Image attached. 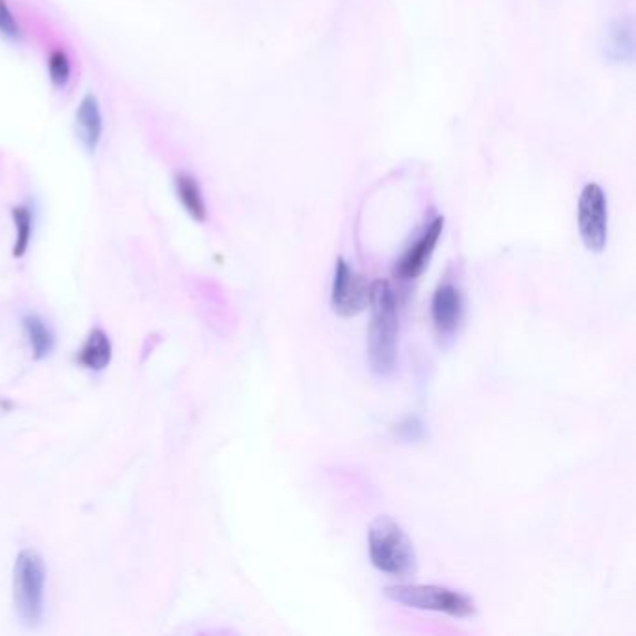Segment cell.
<instances>
[{"instance_id":"6da1fadb","label":"cell","mask_w":636,"mask_h":636,"mask_svg":"<svg viewBox=\"0 0 636 636\" xmlns=\"http://www.w3.org/2000/svg\"><path fill=\"white\" fill-rule=\"evenodd\" d=\"M372 323L369 333V359L374 374L386 377L394 374L397 362L396 297L391 284L375 281L370 295Z\"/></svg>"},{"instance_id":"7a4b0ae2","label":"cell","mask_w":636,"mask_h":636,"mask_svg":"<svg viewBox=\"0 0 636 636\" xmlns=\"http://www.w3.org/2000/svg\"><path fill=\"white\" fill-rule=\"evenodd\" d=\"M370 558L381 573L391 577L411 578L418 569L415 545L402 526L388 515H381L369 532Z\"/></svg>"},{"instance_id":"3957f363","label":"cell","mask_w":636,"mask_h":636,"mask_svg":"<svg viewBox=\"0 0 636 636\" xmlns=\"http://www.w3.org/2000/svg\"><path fill=\"white\" fill-rule=\"evenodd\" d=\"M46 562L34 549L21 551L13 569V599L27 627H38L46 613Z\"/></svg>"},{"instance_id":"277c9868","label":"cell","mask_w":636,"mask_h":636,"mask_svg":"<svg viewBox=\"0 0 636 636\" xmlns=\"http://www.w3.org/2000/svg\"><path fill=\"white\" fill-rule=\"evenodd\" d=\"M388 599L402 603L405 607L433 613L448 614L452 618H473L476 616V603L457 589L433 586V584H396L383 589Z\"/></svg>"},{"instance_id":"5b68a950","label":"cell","mask_w":636,"mask_h":636,"mask_svg":"<svg viewBox=\"0 0 636 636\" xmlns=\"http://www.w3.org/2000/svg\"><path fill=\"white\" fill-rule=\"evenodd\" d=\"M578 232L589 252H603L608 238V204L605 191L588 183L578 199Z\"/></svg>"},{"instance_id":"8992f818","label":"cell","mask_w":636,"mask_h":636,"mask_svg":"<svg viewBox=\"0 0 636 636\" xmlns=\"http://www.w3.org/2000/svg\"><path fill=\"white\" fill-rule=\"evenodd\" d=\"M372 286L361 275H356L355 269L344 258L336 262L334 271L333 292H331V306L334 314L342 317H353L361 314L370 306Z\"/></svg>"},{"instance_id":"52a82bcc","label":"cell","mask_w":636,"mask_h":636,"mask_svg":"<svg viewBox=\"0 0 636 636\" xmlns=\"http://www.w3.org/2000/svg\"><path fill=\"white\" fill-rule=\"evenodd\" d=\"M444 219L437 216L435 221L427 226L426 232L421 235V240L416 241L415 245L411 246L402 260L397 262L396 275L402 276L405 281H413L426 271L432 260L433 251L437 246L441 234H443Z\"/></svg>"},{"instance_id":"ba28073f","label":"cell","mask_w":636,"mask_h":636,"mask_svg":"<svg viewBox=\"0 0 636 636\" xmlns=\"http://www.w3.org/2000/svg\"><path fill=\"white\" fill-rule=\"evenodd\" d=\"M432 317L438 336L446 339L456 333L463 317V295L452 282H443L435 290L432 301Z\"/></svg>"},{"instance_id":"9c48e42d","label":"cell","mask_w":636,"mask_h":636,"mask_svg":"<svg viewBox=\"0 0 636 636\" xmlns=\"http://www.w3.org/2000/svg\"><path fill=\"white\" fill-rule=\"evenodd\" d=\"M103 129H105V123H103L100 100L98 95L88 92L75 111L77 139L88 153L98 152L103 141Z\"/></svg>"},{"instance_id":"30bf717a","label":"cell","mask_w":636,"mask_h":636,"mask_svg":"<svg viewBox=\"0 0 636 636\" xmlns=\"http://www.w3.org/2000/svg\"><path fill=\"white\" fill-rule=\"evenodd\" d=\"M603 54L614 64H630L635 57V27L629 16L614 19L603 36Z\"/></svg>"},{"instance_id":"8fae6325","label":"cell","mask_w":636,"mask_h":636,"mask_svg":"<svg viewBox=\"0 0 636 636\" xmlns=\"http://www.w3.org/2000/svg\"><path fill=\"white\" fill-rule=\"evenodd\" d=\"M175 196L183 205V210L193 216L196 222L208 221V205H205L204 193L200 188V181L191 172L180 170L174 175Z\"/></svg>"},{"instance_id":"7c38bea8","label":"cell","mask_w":636,"mask_h":636,"mask_svg":"<svg viewBox=\"0 0 636 636\" xmlns=\"http://www.w3.org/2000/svg\"><path fill=\"white\" fill-rule=\"evenodd\" d=\"M112 344L103 329H94L79 351V364L90 372H101L111 364Z\"/></svg>"},{"instance_id":"4fadbf2b","label":"cell","mask_w":636,"mask_h":636,"mask_svg":"<svg viewBox=\"0 0 636 636\" xmlns=\"http://www.w3.org/2000/svg\"><path fill=\"white\" fill-rule=\"evenodd\" d=\"M24 336L36 359H46L54 350V334L40 315L27 314L23 317Z\"/></svg>"},{"instance_id":"5bb4252c","label":"cell","mask_w":636,"mask_h":636,"mask_svg":"<svg viewBox=\"0 0 636 636\" xmlns=\"http://www.w3.org/2000/svg\"><path fill=\"white\" fill-rule=\"evenodd\" d=\"M12 221L16 226L13 258H23L29 251L32 232H34V213L30 210V205L19 204L12 208Z\"/></svg>"},{"instance_id":"9a60e30c","label":"cell","mask_w":636,"mask_h":636,"mask_svg":"<svg viewBox=\"0 0 636 636\" xmlns=\"http://www.w3.org/2000/svg\"><path fill=\"white\" fill-rule=\"evenodd\" d=\"M48 71L49 79L53 82L54 87L64 90L70 87L71 75H73V68H71V60L65 51L62 49H54L48 57Z\"/></svg>"},{"instance_id":"2e32d148","label":"cell","mask_w":636,"mask_h":636,"mask_svg":"<svg viewBox=\"0 0 636 636\" xmlns=\"http://www.w3.org/2000/svg\"><path fill=\"white\" fill-rule=\"evenodd\" d=\"M0 34L10 40H21L23 30L18 19L13 16L12 8L8 7L7 0H0Z\"/></svg>"}]
</instances>
